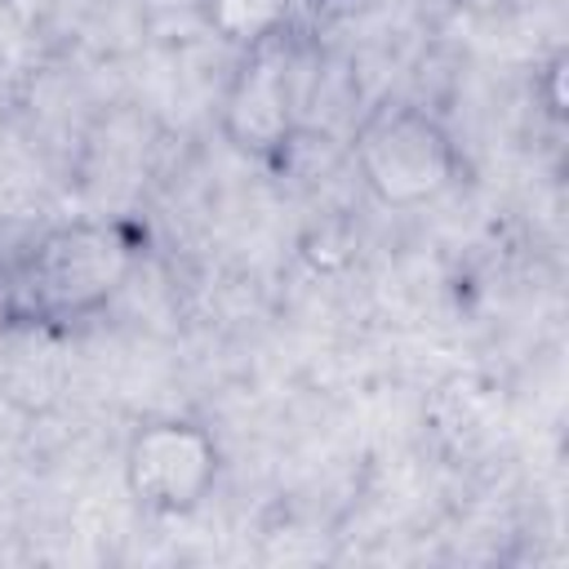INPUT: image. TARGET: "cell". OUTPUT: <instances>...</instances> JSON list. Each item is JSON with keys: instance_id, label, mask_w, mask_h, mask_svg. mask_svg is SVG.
<instances>
[{"instance_id": "6da1fadb", "label": "cell", "mask_w": 569, "mask_h": 569, "mask_svg": "<svg viewBox=\"0 0 569 569\" xmlns=\"http://www.w3.org/2000/svg\"><path fill=\"white\" fill-rule=\"evenodd\" d=\"M138 262L124 222H58L36 231L0 267V316L18 329L67 333L102 316Z\"/></svg>"}, {"instance_id": "7a4b0ae2", "label": "cell", "mask_w": 569, "mask_h": 569, "mask_svg": "<svg viewBox=\"0 0 569 569\" xmlns=\"http://www.w3.org/2000/svg\"><path fill=\"white\" fill-rule=\"evenodd\" d=\"M302 62H307V36L298 31L293 18L276 22L271 31L253 36L240 49V62L218 107V129L240 156L271 164L298 142Z\"/></svg>"}, {"instance_id": "3957f363", "label": "cell", "mask_w": 569, "mask_h": 569, "mask_svg": "<svg viewBox=\"0 0 569 569\" xmlns=\"http://www.w3.org/2000/svg\"><path fill=\"white\" fill-rule=\"evenodd\" d=\"M365 191L387 209H422L458 182V147L440 116L413 102H378L351 138Z\"/></svg>"}, {"instance_id": "277c9868", "label": "cell", "mask_w": 569, "mask_h": 569, "mask_svg": "<svg viewBox=\"0 0 569 569\" xmlns=\"http://www.w3.org/2000/svg\"><path fill=\"white\" fill-rule=\"evenodd\" d=\"M222 449L191 418L142 422L124 445V489L151 516H191L218 485Z\"/></svg>"}, {"instance_id": "5b68a950", "label": "cell", "mask_w": 569, "mask_h": 569, "mask_svg": "<svg viewBox=\"0 0 569 569\" xmlns=\"http://www.w3.org/2000/svg\"><path fill=\"white\" fill-rule=\"evenodd\" d=\"M200 9L213 31H222L227 40H240V44H249L253 36H262L289 18V0H200Z\"/></svg>"}, {"instance_id": "8992f818", "label": "cell", "mask_w": 569, "mask_h": 569, "mask_svg": "<svg viewBox=\"0 0 569 569\" xmlns=\"http://www.w3.org/2000/svg\"><path fill=\"white\" fill-rule=\"evenodd\" d=\"M560 76H565V53H556L547 67H542V80H547V111L560 120L565 116V98H560Z\"/></svg>"}, {"instance_id": "52a82bcc", "label": "cell", "mask_w": 569, "mask_h": 569, "mask_svg": "<svg viewBox=\"0 0 569 569\" xmlns=\"http://www.w3.org/2000/svg\"><path fill=\"white\" fill-rule=\"evenodd\" d=\"M182 4H200V0H182Z\"/></svg>"}]
</instances>
